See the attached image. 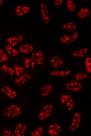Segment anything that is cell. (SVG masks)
I'll return each mask as SVG.
<instances>
[{
  "instance_id": "1",
  "label": "cell",
  "mask_w": 91,
  "mask_h": 136,
  "mask_svg": "<svg viewBox=\"0 0 91 136\" xmlns=\"http://www.w3.org/2000/svg\"><path fill=\"white\" fill-rule=\"evenodd\" d=\"M21 110L18 105L13 104L6 108L3 111V115L8 118L15 117L19 116L21 114Z\"/></svg>"
},
{
  "instance_id": "2",
  "label": "cell",
  "mask_w": 91,
  "mask_h": 136,
  "mask_svg": "<svg viewBox=\"0 0 91 136\" xmlns=\"http://www.w3.org/2000/svg\"><path fill=\"white\" fill-rule=\"evenodd\" d=\"M53 105L51 104L45 105L39 113L38 118L39 120L44 121L48 118L52 112Z\"/></svg>"
},
{
  "instance_id": "3",
  "label": "cell",
  "mask_w": 91,
  "mask_h": 136,
  "mask_svg": "<svg viewBox=\"0 0 91 136\" xmlns=\"http://www.w3.org/2000/svg\"><path fill=\"white\" fill-rule=\"evenodd\" d=\"M60 101L69 111L72 110L75 105V102L70 94L66 93L62 94L61 96Z\"/></svg>"
},
{
  "instance_id": "4",
  "label": "cell",
  "mask_w": 91,
  "mask_h": 136,
  "mask_svg": "<svg viewBox=\"0 0 91 136\" xmlns=\"http://www.w3.org/2000/svg\"><path fill=\"white\" fill-rule=\"evenodd\" d=\"M65 88L67 90L72 92H77L80 91L82 88V84L77 81L71 79L65 85Z\"/></svg>"
},
{
  "instance_id": "5",
  "label": "cell",
  "mask_w": 91,
  "mask_h": 136,
  "mask_svg": "<svg viewBox=\"0 0 91 136\" xmlns=\"http://www.w3.org/2000/svg\"><path fill=\"white\" fill-rule=\"evenodd\" d=\"M81 119V116L79 113H75L72 120L69 129L71 131H76L80 126Z\"/></svg>"
},
{
  "instance_id": "6",
  "label": "cell",
  "mask_w": 91,
  "mask_h": 136,
  "mask_svg": "<svg viewBox=\"0 0 91 136\" xmlns=\"http://www.w3.org/2000/svg\"><path fill=\"white\" fill-rule=\"evenodd\" d=\"M50 64L51 67L55 69H60L64 66L62 59L58 55L53 57L50 59Z\"/></svg>"
},
{
  "instance_id": "7",
  "label": "cell",
  "mask_w": 91,
  "mask_h": 136,
  "mask_svg": "<svg viewBox=\"0 0 91 136\" xmlns=\"http://www.w3.org/2000/svg\"><path fill=\"white\" fill-rule=\"evenodd\" d=\"M31 10V8L28 5H19L16 7L15 11L18 16H23L29 13Z\"/></svg>"
},
{
  "instance_id": "8",
  "label": "cell",
  "mask_w": 91,
  "mask_h": 136,
  "mask_svg": "<svg viewBox=\"0 0 91 136\" xmlns=\"http://www.w3.org/2000/svg\"><path fill=\"white\" fill-rule=\"evenodd\" d=\"M31 56L35 62L38 65H42L44 63V54L41 51H36L32 52Z\"/></svg>"
},
{
  "instance_id": "9",
  "label": "cell",
  "mask_w": 91,
  "mask_h": 136,
  "mask_svg": "<svg viewBox=\"0 0 91 136\" xmlns=\"http://www.w3.org/2000/svg\"><path fill=\"white\" fill-rule=\"evenodd\" d=\"M40 8L43 21L45 24H47L49 21V17L47 5L45 4L42 3L40 5Z\"/></svg>"
},
{
  "instance_id": "10",
  "label": "cell",
  "mask_w": 91,
  "mask_h": 136,
  "mask_svg": "<svg viewBox=\"0 0 91 136\" xmlns=\"http://www.w3.org/2000/svg\"><path fill=\"white\" fill-rule=\"evenodd\" d=\"M26 125L22 122H19L16 125L14 130L15 135L17 136L24 135L26 129Z\"/></svg>"
},
{
  "instance_id": "11",
  "label": "cell",
  "mask_w": 91,
  "mask_h": 136,
  "mask_svg": "<svg viewBox=\"0 0 91 136\" xmlns=\"http://www.w3.org/2000/svg\"><path fill=\"white\" fill-rule=\"evenodd\" d=\"M61 132L60 127L56 124H52L49 127L48 132L49 134L52 136H60Z\"/></svg>"
},
{
  "instance_id": "12",
  "label": "cell",
  "mask_w": 91,
  "mask_h": 136,
  "mask_svg": "<svg viewBox=\"0 0 91 136\" xmlns=\"http://www.w3.org/2000/svg\"><path fill=\"white\" fill-rule=\"evenodd\" d=\"M71 71L69 70L56 69L51 71L50 75L58 77H64L69 75Z\"/></svg>"
},
{
  "instance_id": "13",
  "label": "cell",
  "mask_w": 91,
  "mask_h": 136,
  "mask_svg": "<svg viewBox=\"0 0 91 136\" xmlns=\"http://www.w3.org/2000/svg\"><path fill=\"white\" fill-rule=\"evenodd\" d=\"M34 48L33 46L31 44H23L19 47V50L24 54H28L31 53Z\"/></svg>"
},
{
  "instance_id": "14",
  "label": "cell",
  "mask_w": 91,
  "mask_h": 136,
  "mask_svg": "<svg viewBox=\"0 0 91 136\" xmlns=\"http://www.w3.org/2000/svg\"><path fill=\"white\" fill-rule=\"evenodd\" d=\"M31 78L30 76L27 74L23 75L17 78L14 81L15 83L20 85L25 84Z\"/></svg>"
},
{
  "instance_id": "15",
  "label": "cell",
  "mask_w": 91,
  "mask_h": 136,
  "mask_svg": "<svg viewBox=\"0 0 91 136\" xmlns=\"http://www.w3.org/2000/svg\"><path fill=\"white\" fill-rule=\"evenodd\" d=\"M62 28L67 32L72 33L76 30L77 27L74 23L70 22L62 25Z\"/></svg>"
},
{
  "instance_id": "16",
  "label": "cell",
  "mask_w": 91,
  "mask_h": 136,
  "mask_svg": "<svg viewBox=\"0 0 91 136\" xmlns=\"http://www.w3.org/2000/svg\"><path fill=\"white\" fill-rule=\"evenodd\" d=\"M88 49L84 47L73 52L72 53L73 56L80 58L84 57L87 54Z\"/></svg>"
},
{
  "instance_id": "17",
  "label": "cell",
  "mask_w": 91,
  "mask_h": 136,
  "mask_svg": "<svg viewBox=\"0 0 91 136\" xmlns=\"http://www.w3.org/2000/svg\"><path fill=\"white\" fill-rule=\"evenodd\" d=\"M5 49L7 53L11 56H15L18 54V51L13 46L9 44L6 46Z\"/></svg>"
},
{
  "instance_id": "18",
  "label": "cell",
  "mask_w": 91,
  "mask_h": 136,
  "mask_svg": "<svg viewBox=\"0 0 91 136\" xmlns=\"http://www.w3.org/2000/svg\"><path fill=\"white\" fill-rule=\"evenodd\" d=\"M90 14V10L85 7L81 9L77 13V15L81 19H83L89 16Z\"/></svg>"
},
{
  "instance_id": "19",
  "label": "cell",
  "mask_w": 91,
  "mask_h": 136,
  "mask_svg": "<svg viewBox=\"0 0 91 136\" xmlns=\"http://www.w3.org/2000/svg\"><path fill=\"white\" fill-rule=\"evenodd\" d=\"M24 64L26 69H29L34 67L35 62L32 58H27L24 60Z\"/></svg>"
},
{
  "instance_id": "20",
  "label": "cell",
  "mask_w": 91,
  "mask_h": 136,
  "mask_svg": "<svg viewBox=\"0 0 91 136\" xmlns=\"http://www.w3.org/2000/svg\"><path fill=\"white\" fill-rule=\"evenodd\" d=\"M52 89V86L49 84H47L40 88V91L42 92L41 94L43 97L48 96Z\"/></svg>"
},
{
  "instance_id": "21",
  "label": "cell",
  "mask_w": 91,
  "mask_h": 136,
  "mask_svg": "<svg viewBox=\"0 0 91 136\" xmlns=\"http://www.w3.org/2000/svg\"><path fill=\"white\" fill-rule=\"evenodd\" d=\"M1 71L9 75H13L14 73V71L11 68L6 65L3 64L1 67Z\"/></svg>"
},
{
  "instance_id": "22",
  "label": "cell",
  "mask_w": 91,
  "mask_h": 136,
  "mask_svg": "<svg viewBox=\"0 0 91 136\" xmlns=\"http://www.w3.org/2000/svg\"><path fill=\"white\" fill-rule=\"evenodd\" d=\"M43 127L42 126H40L32 131L31 134L33 136H40L43 134Z\"/></svg>"
},
{
  "instance_id": "23",
  "label": "cell",
  "mask_w": 91,
  "mask_h": 136,
  "mask_svg": "<svg viewBox=\"0 0 91 136\" xmlns=\"http://www.w3.org/2000/svg\"><path fill=\"white\" fill-rule=\"evenodd\" d=\"M66 5L68 10L70 12H74L76 9V5L71 0H67L66 1Z\"/></svg>"
},
{
  "instance_id": "24",
  "label": "cell",
  "mask_w": 91,
  "mask_h": 136,
  "mask_svg": "<svg viewBox=\"0 0 91 136\" xmlns=\"http://www.w3.org/2000/svg\"><path fill=\"white\" fill-rule=\"evenodd\" d=\"M15 72L16 75L19 76L24 72L25 69L23 67L21 66L15 65L14 66Z\"/></svg>"
},
{
  "instance_id": "25",
  "label": "cell",
  "mask_w": 91,
  "mask_h": 136,
  "mask_svg": "<svg viewBox=\"0 0 91 136\" xmlns=\"http://www.w3.org/2000/svg\"><path fill=\"white\" fill-rule=\"evenodd\" d=\"M8 57L6 53L3 50H0V63L6 62Z\"/></svg>"
},
{
  "instance_id": "26",
  "label": "cell",
  "mask_w": 91,
  "mask_h": 136,
  "mask_svg": "<svg viewBox=\"0 0 91 136\" xmlns=\"http://www.w3.org/2000/svg\"><path fill=\"white\" fill-rule=\"evenodd\" d=\"M7 41L9 44L13 47L16 46L18 42L16 37L13 36L8 37L7 39Z\"/></svg>"
},
{
  "instance_id": "27",
  "label": "cell",
  "mask_w": 91,
  "mask_h": 136,
  "mask_svg": "<svg viewBox=\"0 0 91 136\" xmlns=\"http://www.w3.org/2000/svg\"><path fill=\"white\" fill-rule=\"evenodd\" d=\"M88 75L87 73L83 72H78L76 75L75 78L77 81H81L87 78Z\"/></svg>"
},
{
  "instance_id": "28",
  "label": "cell",
  "mask_w": 91,
  "mask_h": 136,
  "mask_svg": "<svg viewBox=\"0 0 91 136\" xmlns=\"http://www.w3.org/2000/svg\"><path fill=\"white\" fill-rule=\"evenodd\" d=\"M91 59L90 57H88L85 59V64L87 71L89 73L91 72Z\"/></svg>"
},
{
  "instance_id": "29",
  "label": "cell",
  "mask_w": 91,
  "mask_h": 136,
  "mask_svg": "<svg viewBox=\"0 0 91 136\" xmlns=\"http://www.w3.org/2000/svg\"><path fill=\"white\" fill-rule=\"evenodd\" d=\"M11 88L8 86H5L1 89V91L7 96L10 93L12 90Z\"/></svg>"
},
{
  "instance_id": "30",
  "label": "cell",
  "mask_w": 91,
  "mask_h": 136,
  "mask_svg": "<svg viewBox=\"0 0 91 136\" xmlns=\"http://www.w3.org/2000/svg\"><path fill=\"white\" fill-rule=\"evenodd\" d=\"M2 134L4 136H14L15 135L12 131L5 129L3 130Z\"/></svg>"
},
{
  "instance_id": "31",
  "label": "cell",
  "mask_w": 91,
  "mask_h": 136,
  "mask_svg": "<svg viewBox=\"0 0 91 136\" xmlns=\"http://www.w3.org/2000/svg\"><path fill=\"white\" fill-rule=\"evenodd\" d=\"M60 41L63 43H70L69 36L66 35H64L61 38Z\"/></svg>"
},
{
  "instance_id": "32",
  "label": "cell",
  "mask_w": 91,
  "mask_h": 136,
  "mask_svg": "<svg viewBox=\"0 0 91 136\" xmlns=\"http://www.w3.org/2000/svg\"><path fill=\"white\" fill-rule=\"evenodd\" d=\"M78 33L75 32L69 36L70 42H71L75 41L78 36Z\"/></svg>"
},
{
  "instance_id": "33",
  "label": "cell",
  "mask_w": 91,
  "mask_h": 136,
  "mask_svg": "<svg viewBox=\"0 0 91 136\" xmlns=\"http://www.w3.org/2000/svg\"><path fill=\"white\" fill-rule=\"evenodd\" d=\"M17 93L16 92L12 90L8 96L10 98L13 99L15 98L16 96Z\"/></svg>"
},
{
  "instance_id": "34",
  "label": "cell",
  "mask_w": 91,
  "mask_h": 136,
  "mask_svg": "<svg viewBox=\"0 0 91 136\" xmlns=\"http://www.w3.org/2000/svg\"><path fill=\"white\" fill-rule=\"evenodd\" d=\"M63 2V0H55L53 1L54 4L55 5H58L61 4Z\"/></svg>"
},
{
  "instance_id": "35",
  "label": "cell",
  "mask_w": 91,
  "mask_h": 136,
  "mask_svg": "<svg viewBox=\"0 0 91 136\" xmlns=\"http://www.w3.org/2000/svg\"><path fill=\"white\" fill-rule=\"evenodd\" d=\"M16 37V38L18 42H21L23 40V37L22 35H18Z\"/></svg>"
},
{
  "instance_id": "36",
  "label": "cell",
  "mask_w": 91,
  "mask_h": 136,
  "mask_svg": "<svg viewBox=\"0 0 91 136\" xmlns=\"http://www.w3.org/2000/svg\"><path fill=\"white\" fill-rule=\"evenodd\" d=\"M3 2V0H0V5H1Z\"/></svg>"
}]
</instances>
